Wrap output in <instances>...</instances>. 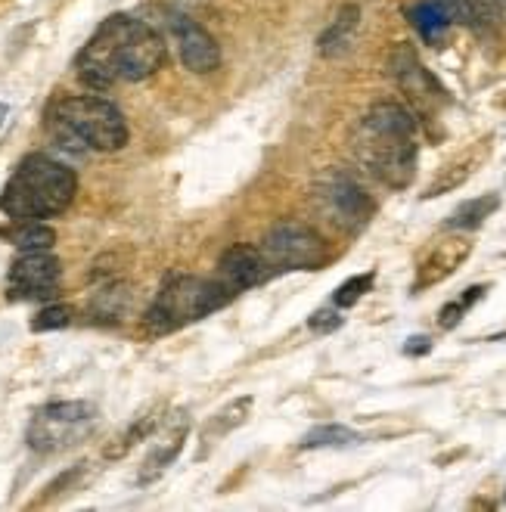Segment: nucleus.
I'll use <instances>...</instances> for the list:
<instances>
[{
    "label": "nucleus",
    "instance_id": "obj_25",
    "mask_svg": "<svg viewBox=\"0 0 506 512\" xmlns=\"http://www.w3.org/2000/svg\"><path fill=\"white\" fill-rule=\"evenodd\" d=\"M69 323H72V308L69 305H50L32 320V329H35V333H53V329H66Z\"/></svg>",
    "mask_w": 506,
    "mask_h": 512
},
{
    "label": "nucleus",
    "instance_id": "obj_14",
    "mask_svg": "<svg viewBox=\"0 0 506 512\" xmlns=\"http://www.w3.org/2000/svg\"><path fill=\"white\" fill-rule=\"evenodd\" d=\"M165 426H168L165 435L159 438V444L150 450V457H146L143 466H140V485H153L156 478H162L171 469V463L181 457V450H184V441L190 435L187 413H177L171 423L165 419Z\"/></svg>",
    "mask_w": 506,
    "mask_h": 512
},
{
    "label": "nucleus",
    "instance_id": "obj_3",
    "mask_svg": "<svg viewBox=\"0 0 506 512\" xmlns=\"http://www.w3.org/2000/svg\"><path fill=\"white\" fill-rule=\"evenodd\" d=\"M78 193L72 168L50 156H25L0 196V212L13 221H47L63 215Z\"/></svg>",
    "mask_w": 506,
    "mask_h": 512
},
{
    "label": "nucleus",
    "instance_id": "obj_8",
    "mask_svg": "<svg viewBox=\"0 0 506 512\" xmlns=\"http://www.w3.org/2000/svg\"><path fill=\"white\" fill-rule=\"evenodd\" d=\"M261 255L271 270H320L330 261L323 236L302 221H280L267 230Z\"/></svg>",
    "mask_w": 506,
    "mask_h": 512
},
{
    "label": "nucleus",
    "instance_id": "obj_11",
    "mask_svg": "<svg viewBox=\"0 0 506 512\" xmlns=\"http://www.w3.org/2000/svg\"><path fill=\"white\" fill-rule=\"evenodd\" d=\"M389 75L420 109H432L448 100L444 87L429 75V69L420 63V56H416V50L410 44H398L389 53Z\"/></svg>",
    "mask_w": 506,
    "mask_h": 512
},
{
    "label": "nucleus",
    "instance_id": "obj_5",
    "mask_svg": "<svg viewBox=\"0 0 506 512\" xmlns=\"http://www.w3.org/2000/svg\"><path fill=\"white\" fill-rule=\"evenodd\" d=\"M230 292L212 277H190V274H171L162 289L156 292L150 311L143 314V329L150 336H168L184 329L187 323H196L212 311H221L230 305Z\"/></svg>",
    "mask_w": 506,
    "mask_h": 512
},
{
    "label": "nucleus",
    "instance_id": "obj_10",
    "mask_svg": "<svg viewBox=\"0 0 506 512\" xmlns=\"http://www.w3.org/2000/svg\"><path fill=\"white\" fill-rule=\"evenodd\" d=\"M171 38L177 47V56H181V66L193 75H208L221 66V44L215 41V35L202 28L199 22L187 19V16H174L168 19Z\"/></svg>",
    "mask_w": 506,
    "mask_h": 512
},
{
    "label": "nucleus",
    "instance_id": "obj_2",
    "mask_svg": "<svg viewBox=\"0 0 506 512\" xmlns=\"http://www.w3.org/2000/svg\"><path fill=\"white\" fill-rule=\"evenodd\" d=\"M354 156L379 184L389 190H407L416 177V115L401 103H373L351 134Z\"/></svg>",
    "mask_w": 506,
    "mask_h": 512
},
{
    "label": "nucleus",
    "instance_id": "obj_24",
    "mask_svg": "<svg viewBox=\"0 0 506 512\" xmlns=\"http://www.w3.org/2000/svg\"><path fill=\"white\" fill-rule=\"evenodd\" d=\"M376 283V270H367V274H357L351 280H345L336 292H333V301H336V308H354L357 301H361Z\"/></svg>",
    "mask_w": 506,
    "mask_h": 512
},
{
    "label": "nucleus",
    "instance_id": "obj_12",
    "mask_svg": "<svg viewBox=\"0 0 506 512\" xmlns=\"http://www.w3.org/2000/svg\"><path fill=\"white\" fill-rule=\"evenodd\" d=\"M271 277V267H267L261 249L252 246H230L221 261H218V283L230 292V295H240L258 283H264Z\"/></svg>",
    "mask_w": 506,
    "mask_h": 512
},
{
    "label": "nucleus",
    "instance_id": "obj_27",
    "mask_svg": "<svg viewBox=\"0 0 506 512\" xmlns=\"http://www.w3.org/2000/svg\"><path fill=\"white\" fill-rule=\"evenodd\" d=\"M463 314H466V308L460 305V301H451V305H444V308H441L438 326H441V329H454V326L463 320Z\"/></svg>",
    "mask_w": 506,
    "mask_h": 512
},
{
    "label": "nucleus",
    "instance_id": "obj_16",
    "mask_svg": "<svg viewBox=\"0 0 506 512\" xmlns=\"http://www.w3.org/2000/svg\"><path fill=\"white\" fill-rule=\"evenodd\" d=\"M357 28H361V10H357L354 4H348V7H342L336 13V19L330 22V28H326V32L320 35L317 50L326 59H336V56L348 53L351 44H354V38H357Z\"/></svg>",
    "mask_w": 506,
    "mask_h": 512
},
{
    "label": "nucleus",
    "instance_id": "obj_15",
    "mask_svg": "<svg viewBox=\"0 0 506 512\" xmlns=\"http://www.w3.org/2000/svg\"><path fill=\"white\" fill-rule=\"evenodd\" d=\"M488 156H491V140L472 143L469 149H463V153H460L457 159H451L448 165H444V168L438 171V177L426 187L423 199H435V196H444V193H451V190L463 187L466 180L482 168V162H485Z\"/></svg>",
    "mask_w": 506,
    "mask_h": 512
},
{
    "label": "nucleus",
    "instance_id": "obj_9",
    "mask_svg": "<svg viewBox=\"0 0 506 512\" xmlns=\"http://www.w3.org/2000/svg\"><path fill=\"white\" fill-rule=\"evenodd\" d=\"M63 267L50 249L22 252L10 267V295L13 298H53L59 289Z\"/></svg>",
    "mask_w": 506,
    "mask_h": 512
},
{
    "label": "nucleus",
    "instance_id": "obj_6",
    "mask_svg": "<svg viewBox=\"0 0 506 512\" xmlns=\"http://www.w3.org/2000/svg\"><path fill=\"white\" fill-rule=\"evenodd\" d=\"M100 413L91 401H53L44 404L28 423V447L38 454H63L94 435Z\"/></svg>",
    "mask_w": 506,
    "mask_h": 512
},
{
    "label": "nucleus",
    "instance_id": "obj_19",
    "mask_svg": "<svg viewBox=\"0 0 506 512\" xmlns=\"http://www.w3.org/2000/svg\"><path fill=\"white\" fill-rule=\"evenodd\" d=\"M500 208V196L497 193H485V196H475V199H466L463 205L454 208V215L448 218V230H460V233H469V230H479L494 212Z\"/></svg>",
    "mask_w": 506,
    "mask_h": 512
},
{
    "label": "nucleus",
    "instance_id": "obj_26",
    "mask_svg": "<svg viewBox=\"0 0 506 512\" xmlns=\"http://www.w3.org/2000/svg\"><path fill=\"white\" fill-rule=\"evenodd\" d=\"M342 323H345V320L339 317L336 308H320V311H314L311 320H308L311 333H317V336H330V333H336V329H339Z\"/></svg>",
    "mask_w": 506,
    "mask_h": 512
},
{
    "label": "nucleus",
    "instance_id": "obj_30",
    "mask_svg": "<svg viewBox=\"0 0 506 512\" xmlns=\"http://www.w3.org/2000/svg\"><path fill=\"white\" fill-rule=\"evenodd\" d=\"M4 115H7V106H0V125H4Z\"/></svg>",
    "mask_w": 506,
    "mask_h": 512
},
{
    "label": "nucleus",
    "instance_id": "obj_13",
    "mask_svg": "<svg viewBox=\"0 0 506 512\" xmlns=\"http://www.w3.org/2000/svg\"><path fill=\"white\" fill-rule=\"evenodd\" d=\"M472 255V243L466 236H448L435 243L429 249V255L416 267V280H413V292H423L429 286H438L441 280H448L451 274L463 267V261Z\"/></svg>",
    "mask_w": 506,
    "mask_h": 512
},
{
    "label": "nucleus",
    "instance_id": "obj_22",
    "mask_svg": "<svg viewBox=\"0 0 506 512\" xmlns=\"http://www.w3.org/2000/svg\"><path fill=\"white\" fill-rule=\"evenodd\" d=\"M4 236L22 252H38V249H53L56 233L41 224V221H16L13 230H4Z\"/></svg>",
    "mask_w": 506,
    "mask_h": 512
},
{
    "label": "nucleus",
    "instance_id": "obj_4",
    "mask_svg": "<svg viewBox=\"0 0 506 512\" xmlns=\"http://www.w3.org/2000/svg\"><path fill=\"white\" fill-rule=\"evenodd\" d=\"M47 131L50 137L72 149V153H115L128 143V122L118 112L115 103L94 97V94H75L59 97L47 106Z\"/></svg>",
    "mask_w": 506,
    "mask_h": 512
},
{
    "label": "nucleus",
    "instance_id": "obj_17",
    "mask_svg": "<svg viewBox=\"0 0 506 512\" xmlns=\"http://www.w3.org/2000/svg\"><path fill=\"white\" fill-rule=\"evenodd\" d=\"M131 301H134V286L122 283V280H112L100 292H94L91 314L100 323H122L131 311Z\"/></svg>",
    "mask_w": 506,
    "mask_h": 512
},
{
    "label": "nucleus",
    "instance_id": "obj_28",
    "mask_svg": "<svg viewBox=\"0 0 506 512\" xmlns=\"http://www.w3.org/2000/svg\"><path fill=\"white\" fill-rule=\"evenodd\" d=\"M429 351H432V342L426 336H413L404 345V354H410V357H420V354H429Z\"/></svg>",
    "mask_w": 506,
    "mask_h": 512
},
{
    "label": "nucleus",
    "instance_id": "obj_1",
    "mask_svg": "<svg viewBox=\"0 0 506 512\" xmlns=\"http://www.w3.org/2000/svg\"><path fill=\"white\" fill-rule=\"evenodd\" d=\"M168 59L165 38L150 22L128 13H115L100 22L75 59L81 84L91 90H109L115 84H137L153 78Z\"/></svg>",
    "mask_w": 506,
    "mask_h": 512
},
{
    "label": "nucleus",
    "instance_id": "obj_21",
    "mask_svg": "<svg viewBox=\"0 0 506 512\" xmlns=\"http://www.w3.org/2000/svg\"><path fill=\"white\" fill-rule=\"evenodd\" d=\"M159 426H162V413H159V410L143 413V416L137 419V423H134L122 438H118L115 444H109V447L103 450V457H106V460H122L131 447H137L140 441H146V438H150Z\"/></svg>",
    "mask_w": 506,
    "mask_h": 512
},
{
    "label": "nucleus",
    "instance_id": "obj_20",
    "mask_svg": "<svg viewBox=\"0 0 506 512\" xmlns=\"http://www.w3.org/2000/svg\"><path fill=\"white\" fill-rule=\"evenodd\" d=\"M407 16H410V25L416 28V35H420L426 44H432V47H438V44H444V38H448V32H451V19L444 16L435 4H429V0H420L416 7H410L407 10Z\"/></svg>",
    "mask_w": 506,
    "mask_h": 512
},
{
    "label": "nucleus",
    "instance_id": "obj_23",
    "mask_svg": "<svg viewBox=\"0 0 506 512\" xmlns=\"http://www.w3.org/2000/svg\"><path fill=\"white\" fill-rule=\"evenodd\" d=\"M361 441L354 429L348 426H339V423H330V426H317L311 429L305 438H302V447L305 450H323V447H351Z\"/></svg>",
    "mask_w": 506,
    "mask_h": 512
},
{
    "label": "nucleus",
    "instance_id": "obj_18",
    "mask_svg": "<svg viewBox=\"0 0 506 512\" xmlns=\"http://www.w3.org/2000/svg\"><path fill=\"white\" fill-rule=\"evenodd\" d=\"M249 413H252V398L246 395V398H236V401H230L224 410H218V416L215 419H208L205 423V429H202V454L212 444H218L221 438H227L233 429H240L246 419H249Z\"/></svg>",
    "mask_w": 506,
    "mask_h": 512
},
{
    "label": "nucleus",
    "instance_id": "obj_7",
    "mask_svg": "<svg viewBox=\"0 0 506 512\" xmlns=\"http://www.w3.org/2000/svg\"><path fill=\"white\" fill-rule=\"evenodd\" d=\"M311 199H314L317 215L339 233H361L373 221V212H376L367 190L339 168L326 171L314 180Z\"/></svg>",
    "mask_w": 506,
    "mask_h": 512
},
{
    "label": "nucleus",
    "instance_id": "obj_29",
    "mask_svg": "<svg viewBox=\"0 0 506 512\" xmlns=\"http://www.w3.org/2000/svg\"><path fill=\"white\" fill-rule=\"evenodd\" d=\"M491 4H494V10L506 19V0H491Z\"/></svg>",
    "mask_w": 506,
    "mask_h": 512
}]
</instances>
